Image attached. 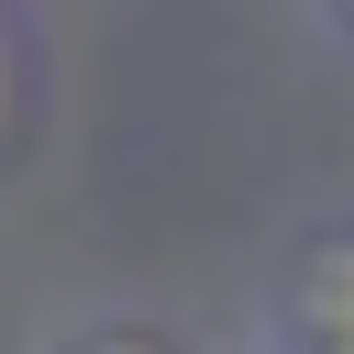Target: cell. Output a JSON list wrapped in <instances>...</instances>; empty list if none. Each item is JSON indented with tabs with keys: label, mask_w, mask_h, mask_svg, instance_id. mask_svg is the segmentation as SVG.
Listing matches in <instances>:
<instances>
[{
	"label": "cell",
	"mask_w": 354,
	"mask_h": 354,
	"mask_svg": "<svg viewBox=\"0 0 354 354\" xmlns=\"http://www.w3.org/2000/svg\"><path fill=\"white\" fill-rule=\"evenodd\" d=\"M266 321H277V354H354V232L299 243Z\"/></svg>",
	"instance_id": "6da1fadb"
},
{
	"label": "cell",
	"mask_w": 354,
	"mask_h": 354,
	"mask_svg": "<svg viewBox=\"0 0 354 354\" xmlns=\"http://www.w3.org/2000/svg\"><path fill=\"white\" fill-rule=\"evenodd\" d=\"M77 354H166V343H133V332H100V343H77Z\"/></svg>",
	"instance_id": "7a4b0ae2"
},
{
	"label": "cell",
	"mask_w": 354,
	"mask_h": 354,
	"mask_svg": "<svg viewBox=\"0 0 354 354\" xmlns=\"http://www.w3.org/2000/svg\"><path fill=\"white\" fill-rule=\"evenodd\" d=\"M0 100H11V55H0Z\"/></svg>",
	"instance_id": "3957f363"
},
{
	"label": "cell",
	"mask_w": 354,
	"mask_h": 354,
	"mask_svg": "<svg viewBox=\"0 0 354 354\" xmlns=\"http://www.w3.org/2000/svg\"><path fill=\"white\" fill-rule=\"evenodd\" d=\"M343 22H354V0H343Z\"/></svg>",
	"instance_id": "277c9868"
}]
</instances>
